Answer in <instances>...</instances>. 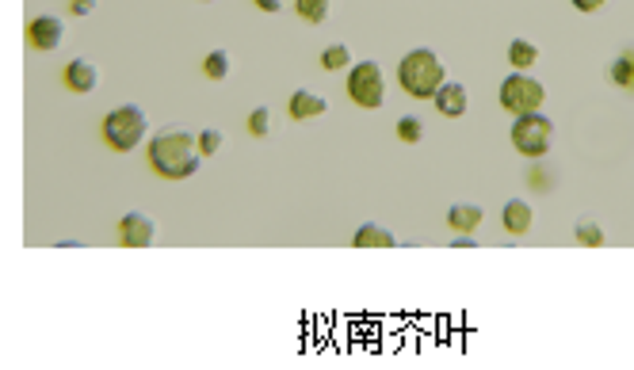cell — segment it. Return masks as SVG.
I'll use <instances>...</instances> for the list:
<instances>
[{
    "label": "cell",
    "mask_w": 634,
    "mask_h": 370,
    "mask_svg": "<svg viewBox=\"0 0 634 370\" xmlns=\"http://www.w3.org/2000/svg\"><path fill=\"white\" fill-rule=\"evenodd\" d=\"M398 138H401L405 145H417V141L424 138V122H421L417 115H401V119H398Z\"/></svg>",
    "instance_id": "obj_21"
},
{
    "label": "cell",
    "mask_w": 634,
    "mask_h": 370,
    "mask_svg": "<svg viewBox=\"0 0 634 370\" xmlns=\"http://www.w3.org/2000/svg\"><path fill=\"white\" fill-rule=\"evenodd\" d=\"M249 134H253V138H268V134H272V111H268V107L249 111Z\"/></svg>",
    "instance_id": "obj_23"
},
{
    "label": "cell",
    "mask_w": 634,
    "mask_h": 370,
    "mask_svg": "<svg viewBox=\"0 0 634 370\" xmlns=\"http://www.w3.org/2000/svg\"><path fill=\"white\" fill-rule=\"evenodd\" d=\"M203 161L207 157L199 150V138L188 131H164L149 138V164L164 180H192Z\"/></svg>",
    "instance_id": "obj_1"
},
{
    "label": "cell",
    "mask_w": 634,
    "mask_h": 370,
    "mask_svg": "<svg viewBox=\"0 0 634 370\" xmlns=\"http://www.w3.org/2000/svg\"><path fill=\"white\" fill-rule=\"evenodd\" d=\"M119 240L126 248H149L157 240V221L142 214V210H130L119 218Z\"/></svg>",
    "instance_id": "obj_7"
},
{
    "label": "cell",
    "mask_w": 634,
    "mask_h": 370,
    "mask_svg": "<svg viewBox=\"0 0 634 370\" xmlns=\"http://www.w3.org/2000/svg\"><path fill=\"white\" fill-rule=\"evenodd\" d=\"M27 43L35 50H43V54H54L65 43V24L58 20V15H35V20L27 24Z\"/></svg>",
    "instance_id": "obj_8"
},
{
    "label": "cell",
    "mask_w": 634,
    "mask_h": 370,
    "mask_svg": "<svg viewBox=\"0 0 634 370\" xmlns=\"http://www.w3.org/2000/svg\"><path fill=\"white\" fill-rule=\"evenodd\" d=\"M554 138V122L543 115V111H531V115H516L512 122V145L516 153H524L528 161H543Z\"/></svg>",
    "instance_id": "obj_4"
},
{
    "label": "cell",
    "mask_w": 634,
    "mask_h": 370,
    "mask_svg": "<svg viewBox=\"0 0 634 370\" xmlns=\"http://www.w3.org/2000/svg\"><path fill=\"white\" fill-rule=\"evenodd\" d=\"M69 8H73V15H92L96 12V0H69Z\"/></svg>",
    "instance_id": "obj_25"
},
{
    "label": "cell",
    "mask_w": 634,
    "mask_h": 370,
    "mask_svg": "<svg viewBox=\"0 0 634 370\" xmlns=\"http://www.w3.org/2000/svg\"><path fill=\"white\" fill-rule=\"evenodd\" d=\"M145 134H149V115H145L138 103H123V107H115L104 119V141L115 153L138 150V145L145 141Z\"/></svg>",
    "instance_id": "obj_3"
},
{
    "label": "cell",
    "mask_w": 634,
    "mask_h": 370,
    "mask_svg": "<svg viewBox=\"0 0 634 370\" xmlns=\"http://www.w3.org/2000/svg\"><path fill=\"white\" fill-rule=\"evenodd\" d=\"M451 248H474V237H471V233H459V237L451 240Z\"/></svg>",
    "instance_id": "obj_27"
},
{
    "label": "cell",
    "mask_w": 634,
    "mask_h": 370,
    "mask_svg": "<svg viewBox=\"0 0 634 370\" xmlns=\"http://www.w3.org/2000/svg\"><path fill=\"white\" fill-rule=\"evenodd\" d=\"M65 88L69 92H77V96H88V92H96V84H100V69L92 65L88 58H73L69 65H65Z\"/></svg>",
    "instance_id": "obj_11"
},
{
    "label": "cell",
    "mask_w": 634,
    "mask_h": 370,
    "mask_svg": "<svg viewBox=\"0 0 634 370\" xmlns=\"http://www.w3.org/2000/svg\"><path fill=\"white\" fill-rule=\"evenodd\" d=\"M253 5H256L260 12H268V15H275V12H283V8H287V0H253Z\"/></svg>",
    "instance_id": "obj_24"
},
{
    "label": "cell",
    "mask_w": 634,
    "mask_h": 370,
    "mask_svg": "<svg viewBox=\"0 0 634 370\" xmlns=\"http://www.w3.org/2000/svg\"><path fill=\"white\" fill-rule=\"evenodd\" d=\"M287 111H291L294 122H313V119H322L329 111V100L317 96V92H310V88H298L291 96V103H287Z\"/></svg>",
    "instance_id": "obj_12"
},
{
    "label": "cell",
    "mask_w": 634,
    "mask_h": 370,
    "mask_svg": "<svg viewBox=\"0 0 634 370\" xmlns=\"http://www.w3.org/2000/svg\"><path fill=\"white\" fill-rule=\"evenodd\" d=\"M543 100H547V88L539 84L528 73H512V77L500 81V107L509 115H531V111H543Z\"/></svg>",
    "instance_id": "obj_6"
},
{
    "label": "cell",
    "mask_w": 634,
    "mask_h": 370,
    "mask_svg": "<svg viewBox=\"0 0 634 370\" xmlns=\"http://www.w3.org/2000/svg\"><path fill=\"white\" fill-rule=\"evenodd\" d=\"M222 145H226V134H222L218 126H207V131H199V150H203V157L222 153Z\"/></svg>",
    "instance_id": "obj_22"
},
{
    "label": "cell",
    "mask_w": 634,
    "mask_h": 370,
    "mask_svg": "<svg viewBox=\"0 0 634 370\" xmlns=\"http://www.w3.org/2000/svg\"><path fill=\"white\" fill-rule=\"evenodd\" d=\"M352 245L356 248H398V237L386 226H379V221H363L356 237H352Z\"/></svg>",
    "instance_id": "obj_13"
},
{
    "label": "cell",
    "mask_w": 634,
    "mask_h": 370,
    "mask_svg": "<svg viewBox=\"0 0 634 370\" xmlns=\"http://www.w3.org/2000/svg\"><path fill=\"white\" fill-rule=\"evenodd\" d=\"M535 62H539V46L535 43H528V39H512L509 43V65L516 73H528Z\"/></svg>",
    "instance_id": "obj_16"
},
{
    "label": "cell",
    "mask_w": 634,
    "mask_h": 370,
    "mask_svg": "<svg viewBox=\"0 0 634 370\" xmlns=\"http://www.w3.org/2000/svg\"><path fill=\"white\" fill-rule=\"evenodd\" d=\"M608 81H611L615 88H623L627 96H634V46H630V50H623L619 58L611 62V69H608Z\"/></svg>",
    "instance_id": "obj_15"
},
{
    "label": "cell",
    "mask_w": 634,
    "mask_h": 370,
    "mask_svg": "<svg viewBox=\"0 0 634 370\" xmlns=\"http://www.w3.org/2000/svg\"><path fill=\"white\" fill-rule=\"evenodd\" d=\"M500 226H505V233L512 237H528L535 229V210L528 199H509L505 210H500Z\"/></svg>",
    "instance_id": "obj_9"
},
{
    "label": "cell",
    "mask_w": 634,
    "mask_h": 370,
    "mask_svg": "<svg viewBox=\"0 0 634 370\" xmlns=\"http://www.w3.org/2000/svg\"><path fill=\"white\" fill-rule=\"evenodd\" d=\"M322 65H325L329 73H341V69H348V65H352V46H344V43H332V46L322 54Z\"/></svg>",
    "instance_id": "obj_19"
},
{
    "label": "cell",
    "mask_w": 634,
    "mask_h": 370,
    "mask_svg": "<svg viewBox=\"0 0 634 370\" xmlns=\"http://www.w3.org/2000/svg\"><path fill=\"white\" fill-rule=\"evenodd\" d=\"M230 69H233V58L230 50H211L207 58H203V73H207V81H230Z\"/></svg>",
    "instance_id": "obj_17"
},
{
    "label": "cell",
    "mask_w": 634,
    "mask_h": 370,
    "mask_svg": "<svg viewBox=\"0 0 634 370\" xmlns=\"http://www.w3.org/2000/svg\"><path fill=\"white\" fill-rule=\"evenodd\" d=\"M294 12L302 15L306 24H325L332 12V0H294Z\"/></svg>",
    "instance_id": "obj_18"
},
{
    "label": "cell",
    "mask_w": 634,
    "mask_h": 370,
    "mask_svg": "<svg viewBox=\"0 0 634 370\" xmlns=\"http://www.w3.org/2000/svg\"><path fill=\"white\" fill-rule=\"evenodd\" d=\"M436 111L443 119H462L466 115V107H471V92H466V84L459 81H447L440 92H436Z\"/></svg>",
    "instance_id": "obj_10"
},
{
    "label": "cell",
    "mask_w": 634,
    "mask_h": 370,
    "mask_svg": "<svg viewBox=\"0 0 634 370\" xmlns=\"http://www.w3.org/2000/svg\"><path fill=\"white\" fill-rule=\"evenodd\" d=\"M348 100L363 111H379L386 103V77L379 62H360L348 73Z\"/></svg>",
    "instance_id": "obj_5"
},
{
    "label": "cell",
    "mask_w": 634,
    "mask_h": 370,
    "mask_svg": "<svg viewBox=\"0 0 634 370\" xmlns=\"http://www.w3.org/2000/svg\"><path fill=\"white\" fill-rule=\"evenodd\" d=\"M398 84L413 100H436V92L447 84V69L440 62V54L428 50V46L409 50L398 62Z\"/></svg>",
    "instance_id": "obj_2"
},
{
    "label": "cell",
    "mask_w": 634,
    "mask_h": 370,
    "mask_svg": "<svg viewBox=\"0 0 634 370\" xmlns=\"http://www.w3.org/2000/svg\"><path fill=\"white\" fill-rule=\"evenodd\" d=\"M447 226L455 233H474L481 226V207L478 202H455V207L447 210Z\"/></svg>",
    "instance_id": "obj_14"
},
{
    "label": "cell",
    "mask_w": 634,
    "mask_h": 370,
    "mask_svg": "<svg viewBox=\"0 0 634 370\" xmlns=\"http://www.w3.org/2000/svg\"><path fill=\"white\" fill-rule=\"evenodd\" d=\"M573 237H577V245H585V248H600L604 245V229L596 226V221H577V229H573Z\"/></svg>",
    "instance_id": "obj_20"
},
{
    "label": "cell",
    "mask_w": 634,
    "mask_h": 370,
    "mask_svg": "<svg viewBox=\"0 0 634 370\" xmlns=\"http://www.w3.org/2000/svg\"><path fill=\"white\" fill-rule=\"evenodd\" d=\"M570 5H573L577 12H600V8H604V0H570Z\"/></svg>",
    "instance_id": "obj_26"
},
{
    "label": "cell",
    "mask_w": 634,
    "mask_h": 370,
    "mask_svg": "<svg viewBox=\"0 0 634 370\" xmlns=\"http://www.w3.org/2000/svg\"><path fill=\"white\" fill-rule=\"evenodd\" d=\"M203 5H211V0H203Z\"/></svg>",
    "instance_id": "obj_28"
}]
</instances>
